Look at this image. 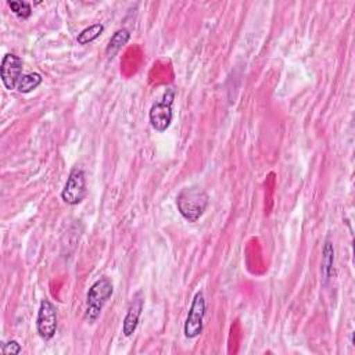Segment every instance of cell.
I'll use <instances>...</instances> for the list:
<instances>
[{
  "label": "cell",
  "instance_id": "cell-7",
  "mask_svg": "<svg viewBox=\"0 0 355 355\" xmlns=\"http://www.w3.org/2000/svg\"><path fill=\"white\" fill-rule=\"evenodd\" d=\"M22 75V60L14 53H7L0 64V78L6 89H17L18 80L21 79Z\"/></svg>",
  "mask_w": 355,
  "mask_h": 355
},
{
  "label": "cell",
  "instance_id": "cell-11",
  "mask_svg": "<svg viewBox=\"0 0 355 355\" xmlns=\"http://www.w3.org/2000/svg\"><path fill=\"white\" fill-rule=\"evenodd\" d=\"M333 261H334V248H333V244L329 240H326L323 247V255H322V275L324 282H327L331 276Z\"/></svg>",
  "mask_w": 355,
  "mask_h": 355
},
{
  "label": "cell",
  "instance_id": "cell-13",
  "mask_svg": "<svg viewBox=\"0 0 355 355\" xmlns=\"http://www.w3.org/2000/svg\"><path fill=\"white\" fill-rule=\"evenodd\" d=\"M8 7L12 10V12L22 18V19H26L31 17L32 14V7L28 1H18V0H12V1H8Z\"/></svg>",
  "mask_w": 355,
  "mask_h": 355
},
{
  "label": "cell",
  "instance_id": "cell-2",
  "mask_svg": "<svg viewBox=\"0 0 355 355\" xmlns=\"http://www.w3.org/2000/svg\"><path fill=\"white\" fill-rule=\"evenodd\" d=\"M112 293H114V287L108 277H100L90 286L86 295V311H85L86 320H89L90 323L97 320L104 304L111 298Z\"/></svg>",
  "mask_w": 355,
  "mask_h": 355
},
{
  "label": "cell",
  "instance_id": "cell-6",
  "mask_svg": "<svg viewBox=\"0 0 355 355\" xmlns=\"http://www.w3.org/2000/svg\"><path fill=\"white\" fill-rule=\"evenodd\" d=\"M37 334L43 340H51L57 330V309L49 300H42L37 318H36Z\"/></svg>",
  "mask_w": 355,
  "mask_h": 355
},
{
  "label": "cell",
  "instance_id": "cell-8",
  "mask_svg": "<svg viewBox=\"0 0 355 355\" xmlns=\"http://www.w3.org/2000/svg\"><path fill=\"white\" fill-rule=\"evenodd\" d=\"M143 304H144V300L141 297V293H136L122 323V331L126 337H130L135 333L143 311Z\"/></svg>",
  "mask_w": 355,
  "mask_h": 355
},
{
  "label": "cell",
  "instance_id": "cell-14",
  "mask_svg": "<svg viewBox=\"0 0 355 355\" xmlns=\"http://www.w3.org/2000/svg\"><path fill=\"white\" fill-rule=\"evenodd\" d=\"M22 351V347L15 340H10L1 345V352L4 355H18Z\"/></svg>",
  "mask_w": 355,
  "mask_h": 355
},
{
  "label": "cell",
  "instance_id": "cell-3",
  "mask_svg": "<svg viewBox=\"0 0 355 355\" xmlns=\"http://www.w3.org/2000/svg\"><path fill=\"white\" fill-rule=\"evenodd\" d=\"M173 98H175V90L168 89L164 93L162 100L154 103L150 108V112H148L150 123L159 133L165 132L169 128L171 122H172V118H173V112H172Z\"/></svg>",
  "mask_w": 355,
  "mask_h": 355
},
{
  "label": "cell",
  "instance_id": "cell-9",
  "mask_svg": "<svg viewBox=\"0 0 355 355\" xmlns=\"http://www.w3.org/2000/svg\"><path fill=\"white\" fill-rule=\"evenodd\" d=\"M129 39H130V33L128 29L122 28V29L115 31L105 47V54L112 58L129 42Z\"/></svg>",
  "mask_w": 355,
  "mask_h": 355
},
{
  "label": "cell",
  "instance_id": "cell-4",
  "mask_svg": "<svg viewBox=\"0 0 355 355\" xmlns=\"http://www.w3.org/2000/svg\"><path fill=\"white\" fill-rule=\"evenodd\" d=\"M86 197V178L82 168H72L65 186L61 191V198L68 205H76Z\"/></svg>",
  "mask_w": 355,
  "mask_h": 355
},
{
  "label": "cell",
  "instance_id": "cell-5",
  "mask_svg": "<svg viewBox=\"0 0 355 355\" xmlns=\"http://www.w3.org/2000/svg\"><path fill=\"white\" fill-rule=\"evenodd\" d=\"M205 316V298L204 293H196L193 302L190 305L186 322H184V336L187 338H196L202 331V322Z\"/></svg>",
  "mask_w": 355,
  "mask_h": 355
},
{
  "label": "cell",
  "instance_id": "cell-10",
  "mask_svg": "<svg viewBox=\"0 0 355 355\" xmlns=\"http://www.w3.org/2000/svg\"><path fill=\"white\" fill-rule=\"evenodd\" d=\"M42 83V75L37 72H29V73H24L21 76V79L18 80L17 85V90L19 93H31L32 90H35L39 85Z\"/></svg>",
  "mask_w": 355,
  "mask_h": 355
},
{
  "label": "cell",
  "instance_id": "cell-12",
  "mask_svg": "<svg viewBox=\"0 0 355 355\" xmlns=\"http://www.w3.org/2000/svg\"><path fill=\"white\" fill-rule=\"evenodd\" d=\"M104 31V25L97 22V24H93L87 28H85L83 31H80V33L76 36V42L79 44H87V43H92L93 40H96Z\"/></svg>",
  "mask_w": 355,
  "mask_h": 355
},
{
  "label": "cell",
  "instance_id": "cell-1",
  "mask_svg": "<svg viewBox=\"0 0 355 355\" xmlns=\"http://www.w3.org/2000/svg\"><path fill=\"white\" fill-rule=\"evenodd\" d=\"M176 205L186 220L197 222L207 209L208 194L197 186L186 187L178 194Z\"/></svg>",
  "mask_w": 355,
  "mask_h": 355
}]
</instances>
